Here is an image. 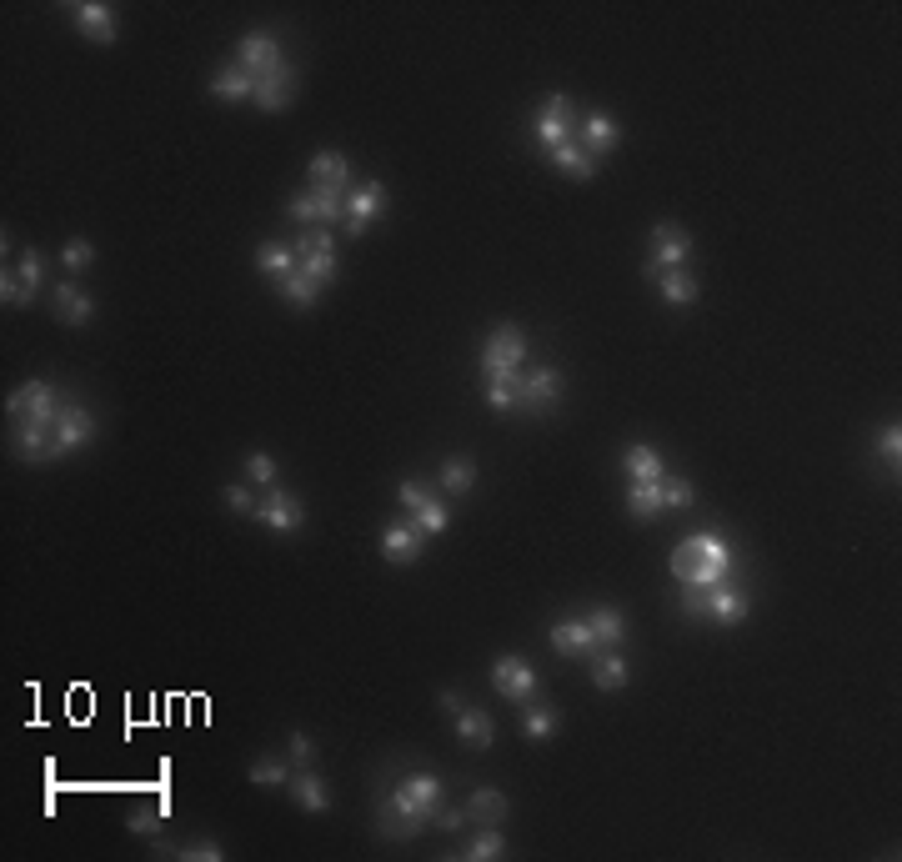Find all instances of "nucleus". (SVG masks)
<instances>
[{
    "label": "nucleus",
    "instance_id": "obj_13",
    "mask_svg": "<svg viewBox=\"0 0 902 862\" xmlns=\"http://www.w3.org/2000/svg\"><path fill=\"white\" fill-rule=\"evenodd\" d=\"M592 161H602V156H612L617 146H622V126L607 116V111H587L582 116V141H577Z\"/></svg>",
    "mask_w": 902,
    "mask_h": 862
},
{
    "label": "nucleus",
    "instance_id": "obj_17",
    "mask_svg": "<svg viewBox=\"0 0 902 862\" xmlns=\"http://www.w3.org/2000/svg\"><path fill=\"white\" fill-rule=\"evenodd\" d=\"M421 527L416 522H396V527H386V537H381V557L391 562V567H411L416 557H421Z\"/></svg>",
    "mask_w": 902,
    "mask_h": 862
},
{
    "label": "nucleus",
    "instance_id": "obj_50",
    "mask_svg": "<svg viewBox=\"0 0 902 862\" xmlns=\"http://www.w3.org/2000/svg\"><path fill=\"white\" fill-rule=\"evenodd\" d=\"M286 757H291V767H311V757H316V742H311L306 732H291V742H286Z\"/></svg>",
    "mask_w": 902,
    "mask_h": 862
},
{
    "label": "nucleus",
    "instance_id": "obj_28",
    "mask_svg": "<svg viewBox=\"0 0 902 862\" xmlns=\"http://www.w3.org/2000/svg\"><path fill=\"white\" fill-rule=\"evenodd\" d=\"M627 507H632L637 522L662 517V512H667V507H662V482H632V487H627Z\"/></svg>",
    "mask_w": 902,
    "mask_h": 862
},
{
    "label": "nucleus",
    "instance_id": "obj_55",
    "mask_svg": "<svg viewBox=\"0 0 902 862\" xmlns=\"http://www.w3.org/2000/svg\"><path fill=\"white\" fill-rule=\"evenodd\" d=\"M436 702H441V712H451V717H457V712L467 707V702H462V692H436Z\"/></svg>",
    "mask_w": 902,
    "mask_h": 862
},
{
    "label": "nucleus",
    "instance_id": "obj_45",
    "mask_svg": "<svg viewBox=\"0 0 902 862\" xmlns=\"http://www.w3.org/2000/svg\"><path fill=\"white\" fill-rule=\"evenodd\" d=\"M16 271H21V281H26V296L36 301V291H41V251H21V261H16Z\"/></svg>",
    "mask_w": 902,
    "mask_h": 862
},
{
    "label": "nucleus",
    "instance_id": "obj_47",
    "mask_svg": "<svg viewBox=\"0 0 902 862\" xmlns=\"http://www.w3.org/2000/svg\"><path fill=\"white\" fill-rule=\"evenodd\" d=\"M296 261H301L296 271H306L311 281H321V286L336 281V256H296Z\"/></svg>",
    "mask_w": 902,
    "mask_h": 862
},
{
    "label": "nucleus",
    "instance_id": "obj_1",
    "mask_svg": "<svg viewBox=\"0 0 902 862\" xmlns=\"http://www.w3.org/2000/svg\"><path fill=\"white\" fill-rule=\"evenodd\" d=\"M436 807H441V777L436 772H411L376 802V827L386 837H416L421 827H431Z\"/></svg>",
    "mask_w": 902,
    "mask_h": 862
},
{
    "label": "nucleus",
    "instance_id": "obj_46",
    "mask_svg": "<svg viewBox=\"0 0 902 862\" xmlns=\"http://www.w3.org/2000/svg\"><path fill=\"white\" fill-rule=\"evenodd\" d=\"M692 502H697L692 482H682V477H662V507H692Z\"/></svg>",
    "mask_w": 902,
    "mask_h": 862
},
{
    "label": "nucleus",
    "instance_id": "obj_11",
    "mask_svg": "<svg viewBox=\"0 0 902 862\" xmlns=\"http://www.w3.org/2000/svg\"><path fill=\"white\" fill-rule=\"evenodd\" d=\"M236 61L261 81V76H276V71H286V56H281V46L266 36V31H251L241 46H236Z\"/></svg>",
    "mask_w": 902,
    "mask_h": 862
},
{
    "label": "nucleus",
    "instance_id": "obj_39",
    "mask_svg": "<svg viewBox=\"0 0 902 862\" xmlns=\"http://www.w3.org/2000/svg\"><path fill=\"white\" fill-rule=\"evenodd\" d=\"M877 462L892 467V477H897V462H902V426H897V421H892V426H877Z\"/></svg>",
    "mask_w": 902,
    "mask_h": 862
},
{
    "label": "nucleus",
    "instance_id": "obj_12",
    "mask_svg": "<svg viewBox=\"0 0 902 862\" xmlns=\"http://www.w3.org/2000/svg\"><path fill=\"white\" fill-rule=\"evenodd\" d=\"M562 141H572V101L567 96H547L537 111V146L557 151Z\"/></svg>",
    "mask_w": 902,
    "mask_h": 862
},
{
    "label": "nucleus",
    "instance_id": "obj_40",
    "mask_svg": "<svg viewBox=\"0 0 902 862\" xmlns=\"http://www.w3.org/2000/svg\"><path fill=\"white\" fill-rule=\"evenodd\" d=\"M557 722H562L557 707H527V712H522V732H527V737H552Z\"/></svg>",
    "mask_w": 902,
    "mask_h": 862
},
{
    "label": "nucleus",
    "instance_id": "obj_51",
    "mask_svg": "<svg viewBox=\"0 0 902 862\" xmlns=\"http://www.w3.org/2000/svg\"><path fill=\"white\" fill-rule=\"evenodd\" d=\"M176 857H191V862H221L226 852H221V842H186V847H176Z\"/></svg>",
    "mask_w": 902,
    "mask_h": 862
},
{
    "label": "nucleus",
    "instance_id": "obj_22",
    "mask_svg": "<svg viewBox=\"0 0 902 862\" xmlns=\"http://www.w3.org/2000/svg\"><path fill=\"white\" fill-rule=\"evenodd\" d=\"M291 96H296V71L286 66V71H276V76H261V81H256V96H251V101H256L261 111H281V106H286Z\"/></svg>",
    "mask_w": 902,
    "mask_h": 862
},
{
    "label": "nucleus",
    "instance_id": "obj_43",
    "mask_svg": "<svg viewBox=\"0 0 902 862\" xmlns=\"http://www.w3.org/2000/svg\"><path fill=\"white\" fill-rule=\"evenodd\" d=\"M0 301L6 306H31L26 281H21V271H11V261H6V271H0Z\"/></svg>",
    "mask_w": 902,
    "mask_h": 862
},
{
    "label": "nucleus",
    "instance_id": "obj_54",
    "mask_svg": "<svg viewBox=\"0 0 902 862\" xmlns=\"http://www.w3.org/2000/svg\"><path fill=\"white\" fill-rule=\"evenodd\" d=\"M396 497H401V507H406V512H416V507H421L431 492H426L421 482H401V492H396Z\"/></svg>",
    "mask_w": 902,
    "mask_h": 862
},
{
    "label": "nucleus",
    "instance_id": "obj_24",
    "mask_svg": "<svg viewBox=\"0 0 902 862\" xmlns=\"http://www.w3.org/2000/svg\"><path fill=\"white\" fill-rule=\"evenodd\" d=\"M296 266H301V261H296V251H291V246H281V241H266V246L256 251V271H261L266 281H276V286H281L286 276H296Z\"/></svg>",
    "mask_w": 902,
    "mask_h": 862
},
{
    "label": "nucleus",
    "instance_id": "obj_14",
    "mask_svg": "<svg viewBox=\"0 0 902 862\" xmlns=\"http://www.w3.org/2000/svg\"><path fill=\"white\" fill-rule=\"evenodd\" d=\"M251 522H266L271 532H296V527L306 522V507H301V497H291V492H266Z\"/></svg>",
    "mask_w": 902,
    "mask_h": 862
},
{
    "label": "nucleus",
    "instance_id": "obj_42",
    "mask_svg": "<svg viewBox=\"0 0 902 862\" xmlns=\"http://www.w3.org/2000/svg\"><path fill=\"white\" fill-rule=\"evenodd\" d=\"M161 817H166V807H136V812H126V832L131 837H146V842H156V827H161Z\"/></svg>",
    "mask_w": 902,
    "mask_h": 862
},
{
    "label": "nucleus",
    "instance_id": "obj_38",
    "mask_svg": "<svg viewBox=\"0 0 902 862\" xmlns=\"http://www.w3.org/2000/svg\"><path fill=\"white\" fill-rule=\"evenodd\" d=\"M251 782L256 787H286L291 782V762L286 757H261V762H251Z\"/></svg>",
    "mask_w": 902,
    "mask_h": 862
},
{
    "label": "nucleus",
    "instance_id": "obj_44",
    "mask_svg": "<svg viewBox=\"0 0 902 862\" xmlns=\"http://www.w3.org/2000/svg\"><path fill=\"white\" fill-rule=\"evenodd\" d=\"M91 261H96V246H91V241H81V236H76V241H66V251H61V266H66L71 276H76V271H86Z\"/></svg>",
    "mask_w": 902,
    "mask_h": 862
},
{
    "label": "nucleus",
    "instance_id": "obj_10",
    "mask_svg": "<svg viewBox=\"0 0 902 862\" xmlns=\"http://www.w3.org/2000/svg\"><path fill=\"white\" fill-rule=\"evenodd\" d=\"M386 211V186L381 181H366V186H356V191H346V236H361V231H371V221Z\"/></svg>",
    "mask_w": 902,
    "mask_h": 862
},
{
    "label": "nucleus",
    "instance_id": "obj_19",
    "mask_svg": "<svg viewBox=\"0 0 902 862\" xmlns=\"http://www.w3.org/2000/svg\"><path fill=\"white\" fill-rule=\"evenodd\" d=\"M562 396V371L557 366H537V371H522V406L542 411Z\"/></svg>",
    "mask_w": 902,
    "mask_h": 862
},
{
    "label": "nucleus",
    "instance_id": "obj_26",
    "mask_svg": "<svg viewBox=\"0 0 902 862\" xmlns=\"http://www.w3.org/2000/svg\"><path fill=\"white\" fill-rule=\"evenodd\" d=\"M657 291H662V301H667V306H692V301L702 296L697 276H692V271H682V266H677V271H662V276H657Z\"/></svg>",
    "mask_w": 902,
    "mask_h": 862
},
{
    "label": "nucleus",
    "instance_id": "obj_7",
    "mask_svg": "<svg viewBox=\"0 0 902 862\" xmlns=\"http://www.w3.org/2000/svg\"><path fill=\"white\" fill-rule=\"evenodd\" d=\"M492 682H497V692H502L507 702H532V692H537V667H532L527 657L507 652V657L492 662Z\"/></svg>",
    "mask_w": 902,
    "mask_h": 862
},
{
    "label": "nucleus",
    "instance_id": "obj_5",
    "mask_svg": "<svg viewBox=\"0 0 902 862\" xmlns=\"http://www.w3.org/2000/svg\"><path fill=\"white\" fill-rule=\"evenodd\" d=\"M692 261V236L677 226V221H657L652 226V256H647V276H662V271H677Z\"/></svg>",
    "mask_w": 902,
    "mask_h": 862
},
{
    "label": "nucleus",
    "instance_id": "obj_49",
    "mask_svg": "<svg viewBox=\"0 0 902 862\" xmlns=\"http://www.w3.org/2000/svg\"><path fill=\"white\" fill-rule=\"evenodd\" d=\"M226 507H231L236 517H256V507H261V502L251 497V487H241V482H236V487H226Z\"/></svg>",
    "mask_w": 902,
    "mask_h": 862
},
{
    "label": "nucleus",
    "instance_id": "obj_34",
    "mask_svg": "<svg viewBox=\"0 0 902 862\" xmlns=\"http://www.w3.org/2000/svg\"><path fill=\"white\" fill-rule=\"evenodd\" d=\"M467 817H472V822H502V817H507V797H502L497 787H472Z\"/></svg>",
    "mask_w": 902,
    "mask_h": 862
},
{
    "label": "nucleus",
    "instance_id": "obj_8",
    "mask_svg": "<svg viewBox=\"0 0 902 862\" xmlns=\"http://www.w3.org/2000/svg\"><path fill=\"white\" fill-rule=\"evenodd\" d=\"M11 447H16V457H21V462H56V431H51V421L16 416Z\"/></svg>",
    "mask_w": 902,
    "mask_h": 862
},
{
    "label": "nucleus",
    "instance_id": "obj_16",
    "mask_svg": "<svg viewBox=\"0 0 902 862\" xmlns=\"http://www.w3.org/2000/svg\"><path fill=\"white\" fill-rule=\"evenodd\" d=\"M71 16L86 41H96V46L116 41V6H106V0H81V6H71Z\"/></svg>",
    "mask_w": 902,
    "mask_h": 862
},
{
    "label": "nucleus",
    "instance_id": "obj_53",
    "mask_svg": "<svg viewBox=\"0 0 902 862\" xmlns=\"http://www.w3.org/2000/svg\"><path fill=\"white\" fill-rule=\"evenodd\" d=\"M286 216H291V221H301V226H316V196H311V191H301V196L286 206Z\"/></svg>",
    "mask_w": 902,
    "mask_h": 862
},
{
    "label": "nucleus",
    "instance_id": "obj_29",
    "mask_svg": "<svg viewBox=\"0 0 902 862\" xmlns=\"http://www.w3.org/2000/svg\"><path fill=\"white\" fill-rule=\"evenodd\" d=\"M587 627H592V637H597L602 647H617V642L627 637V617H622L617 607H592V612H587Z\"/></svg>",
    "mask_w": 902,
    "mask_h": 862
},
{
    "label": "nucleus",
    "instance_id": "obj_18",
    "mask_svg": "<svg viewBox=\"0 0 902 862\" xmlns=\"http://www.w3.org/2000/svg\"><path fill=\"white\" fill-rule=\"evenodd\" d=\"M51 301H56V316H61L66 326H91V321H96V296H86L76 281H61V286L51 291Z\"/></svg>",
    "mask_w": 902,
    "mask_h": 862
},
{
    "label": "nucleus",
    "instance_id": "obj_23",
    "mask_svg": "<svg viewBox=\"0 0 902 862\" xmlns=\"http://www.w3.org/2000/svg\"><path fill=\"white\" fill-rule=\"evenodd\" d=\"M346 181H351V171H346V156H341V151H316V156H311V186H321V191H346Z\"/></svg>",
    "mask_w": 902,
    "mask_h": 862
},
{
    "label": "nucleus",
    "instance_id": "obj_20",
    "mask_svg": "<svg viewBox=\"0 0 902 862\" xmlns=\"http://www.w3.org/2000/svg\"><path fill=\"white\" fill-rule=\"evenodd\" d=\"M211 96H216V101H251V96H256V76H251L241 61H231V66H221V71L211 76Z\"/></svg>",
    "mask_w": 902,
    "mask_h": 862
},
{
    "label": "nucleus",
    "instance_id": "obj_41",
    "mask_svg": "<svg viewBox=\"0 0 902 862\" xmlns=\"http://www.w3.org/2000/svg\"><path fill=\"white\" fill-rule=\"evenodd\" d=\"M296 256H336V231L331 226H316L296 241Z\"/></svg>",
    "mask_w": 902,
    "mask_h": 862
},
{
    "label": "nucleus",
    "instance_id": "obj_27",
    "mask_svg": "<svg viewBox=\"0 0 902 862\" xmlns=\"http://www.w3.org/2000/svg\"><path fill=\"white\" fill-rule=\"evenodd\" d=\"M487 406H492V411H512V406H522V371L487 376Z\"/></svg>",
    "mask_w": 902,
    "mask_h": 862
},
{
    "label": "nucleus",
    "instance_id": "obj_6",
    "mask_svg": "<svg viewBox=\"0 0 902 862\" xmlns=\"http://www.w3.org/2000/svg\"><path fill=\"white\" fill-rule=\"evenodd\" d=\"M6 416H31V421H56L61 416V396H56V386L51 381H26V386H16L11 396H6Z\"/></svg>",
    "mask_w": 902,
    "mask_h": 862
},
{
    "label": "nucleus",
    "instance_id": "obj_21",
    "mask_svg": "<svg viewBox=\"0 0 902 862\" xmlns=\"http://www.w3.org/2000/svg\"><path fill=\"white\" fill-rule=\"evenodd\" d=\"M286 792H291V802L296 807H306V812H326L331 807V787H326V777H316V772H291V782H286Z\"/></svg>",
    "mask_w": 902,
    "mask_h": 862
},
{
    "label": "nucleus",
    "instance_id": "obj_37",
    "mask_svg": "<svg viewBox=\"0 0 902 862\" xmlns=\"http://www.w3.org/2000/svg\"><path fill=\"white\" fill-rule=\"evenodd\" d=\"M281 296H286L291 306H301V311H306V306H316V296H321V281H311L306 271H296V276H286V281H281Z\"/></svg>",
    "mask_w": 902,
    "mask_h": 862
},
{
    "label": "nucleus",
    "instance_id": "obj_52",
    "mask_svg": "<svg viewBox=\"0 0 902 862\" xmlns=\"http://www.w3.org/2000/svg\"><path fill=\"white\" fill-rule=\"evenodd\" d=\"M431 822H436L441 832H462L472 817H467V807H436V817H431Z\"/></svg>",
    "mask_w": 902,
    "mask_h": 862
},
{
    "label": "nucleus",
    "instance_id": "obj_32",
    "mask_svg": "<svg viewBox=\"0 0 902 862\" xmlns=\"http://www.w3.org/2000/svg\"><path fill=\"white\" fill-rule=\"evenodd\" d=\"M622 467H627V477H632V482H662V477H667L662 452H652V447H632V452L622 457Z\"/></svg>",
    "mask_w": 902,
    "mask_h": 862
},
{
    "label": "nucleus",
    "instance_id": "obj_2",
    "mask_svg": "<svg viewBox=\"0 0 902 862\" xmlns=\"http://www.w3.org/2000/svg\"><path fill=\"white\" fill-rule=\"evenodd\" d=\"M727 572H732V547L717 532H697L672 552V577L682 587H717L727 582Z\"/></svg>",
    "mask_w": 902,
    "mask_h": 862
},
{
    "label": "nucleus",
    "instance_id": "obj_30",
    "mask_svg": "<svg viewBox=\"0 0 902 862\" xmlns=\"http://www.w3.org/2000/svg\"><path fill=\"white\" fill-rule=\"evenodd\" d=\"M502 852H507L502 822H477V837L467 842V857H472V862H497Z\"/></svg>",
    "mask_w": 902,
    "mask_h": 862
},
{
    "label": "nucleus",
    "instance_id": "obj_9",
    "mask_svg": "<svg viewBox=\"0 0 902 862\" xmlns=\"http://www.w3.org/2000/svg\"><path fill=\"white\" fill-rule=\"evenodd\" d=\"M51 431H56V462H61V457H71L76 447L96 442V416H91L86 406H61V416L51 421Z\"/></svg>",
    "mask_w": 902,
    "mask_h": 862
},
{
    "label": "nucleus",
    "instance_id": "obj_35",
    "mask_svg": "<svg viewBox=\"0 0 902 862\" xmlns=\"http://www.w3.org/2000/svg\"><path fill=\"white\" fill-rule=\"evenodd\" d=\"M441 487H446L451 497L472 492V487H477V467H472V457H446V462H441Z\"/></svg>",
    "mask_w": 902,
    "mask_h": 862
},
{
    "label": "nucleus",
    "instance_id": "obj_3",
    "mask_svg": "<svg viewBox=\"0 0 902 862\" xmlns=\"http://www.w3.org/2000/svg\"><path fill=\"white\" fill-rule=\"evenodd\" d=\"M682 607H687L692 617L717 622V627H742L747 612H752L747 592L732 587V582H717V587H682Z\"/></svg>",
    "mask_w": 902,
    "mask_h": 862
},
{
    "label": "nucleus",
    "instance_id": "obj_31",
    "mask_svg": "<svg viewBox=\"0 0 902 862\" xmlns=\"http://www.w3.org/2000/svg\"><path fill=\"white\" fill-rule=\"evenodd\" d=\"M547 156H552V161H557L572 181H592V176H597V161H592L577 141H562V146H557V151H547Z\"/></svg>",
    "mask_w": 902,
    "mask_h": 862
},
{
    "label": "nucleus",
    "instance_id": "obj_36",
    "mask_svg": "<svg viewBox=\"0 0 902 862\" xmlns=\"http://www.w3.org/2000/svg\"><path fill=\"white\" fill-rule=\"evenodd\" d=\"M411 522H416L426 537H436V532H446V527H451V507H446L441 497H426V502L411 512Z\"/></svg>",
    "mask_w": 902,
    "mask_h": 862
},
{
    "label": "nucleus",
    "instance_id": "obj_48",
    "mask_svg": "<svg viewBox=\"0 0 902 862\" xmlns=\"http://www.w3.org/2000/svg\"><path fill=\"white\" fill-rule=\"evenodd\" d=\"M246 477H251L256 487H271V482H276V462H271L266 452H251V457H246Z\"/></svg>",
    "mask_w": 902,
    "mask_h": 862
},
{
    "label": "nucleus",
    "instance_id": "obj_25",
    "mask_svg": "<svg viewBox=\"0 0 902 862\" xmlns=\"http://www.w3.org/2000/svg\"><path fill=\"white\" fill-rule=\"evenodd\" d=\"M457 737H462L467 747H492V737H497L492 712H487V707H462V712H457Z\"/></svg>",
    "mask_w": 902,
    "mask_h": 862
},
{
    "label": "nucleus",
    "instance_id": "obj_15",
    "mask_svg": "<svg viewBox=\"0 0 902 862\" xmlns=\"http://www.w3.org/2000/svg\"><path fill=\"white\" fill-rule=\"evenodd\" d=\"M547 642H552V652H557V657H587V662H592V657L602 652V642L592 637L587 617H582V622H552Z\"/></svg>",
    "mask_w": 902,
    "mask_h": 862
},
{
    "label": "nucleus",
    "instance_id": "obj_33",
    "mask_svg": "<svg viewBox=\"0 0 902 862\" xmlns=\"http://www.w3.org/2000/svg\"><path fill=\"white\" fill-rule=\"evenodd\" d=\"M592 682H597V692H622L627 687V662L617 652H597L592 657Z\"/></svg>",
    "mask_w": 902,
    "mask_h": 862
},
{
    "label": "nucleus",
    "instance_id": "obj_4",
    "mask_svg": "<svg viewBox=\"0 0 902 862\" xmlns=\"http://www.w3.org/2000/svg\"><path fill=\"white\" fill-rule=\"evenodd\" d=\"M527 331L522 326H497L492 336H487V346H482V371L487 376H502V371H522V361H527Z\"/></svg>",
    "mask_w": 902,
    "mask_h": 862
}]
</instances>
